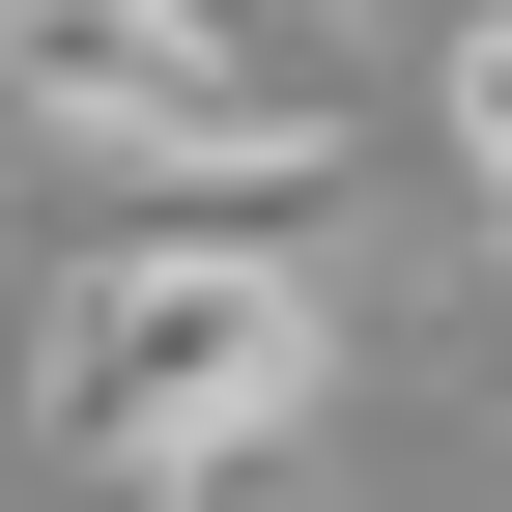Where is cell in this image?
I'll return each mask as SVG.
<instances>
[{
  "mask_svg": "<svg viewBox=\"0 0 512 512\" xmlns=\"http://www.w3.org/2000/svg\"><path fill=\"white\" fill-rule=\"evenodd\" d=\"M342 399V313H313V256H256V228H114L86 285H57V456H114V484H256L285 427Z\"/></svg>",
  "mask_w": 512,
  "mask_h": 512,
  "instance_id": "1",
  "label": "cell"
},
{
  "mask_svg": "<svg viewBox=\"0 0 512 512\" xmlns=\"http://www.w3.org/2000/svg\"><path fill=\"white\" fill-rule=\"evenodd\" d=\"M29 114L114 143L143 228H285V200H342V86H285L228 0H29Z\"/></svg>",
  "mask_w": 512,
  "mask_h": 512,
  "instance_id": "2",
  "label": "cell"
},
{
  "mask_svg": "<svg viewBox=\"0 0 512 512\" xmlns=\"http://www.w3.org/2000/svg\"><path fill=\"white\" fill-rule=\"evenodd\" d=\"M427 86H456V171L512 200V29H456V57H427Z\"/></svg>",
  "mask_w": 512,
  "mask_h": 512,
  "instance_id": "3",
  "label": "cell"
},
{
  "mask_svg": "<svg viewBox=\"0 0 512 512\" xmlns=\"http://www.w3.org/2000/svg\"><path fill=\"white\" fill-rule=\"evenodd\" d=\"M484 427H512V256H484Z\"/></svg>",
  "mask_w": 512,
  "mask_h": 512,
  "instance_id": "4",
  "label": "cell"
},
{
  "mask_svg": "<svg viewBox=\"0 0 512 512\" xmlns=\"http://www.w3.org/2000/svg\"><path fill=\"white\" fill-rule=\"evenodd\" d=\"M171 512H285V484H171Z\"/></svg>",
  "mask_w": 512,
  "mask_h": 512,
  "instance_id": "5",
  "label": "cell"
}]
</instances>
